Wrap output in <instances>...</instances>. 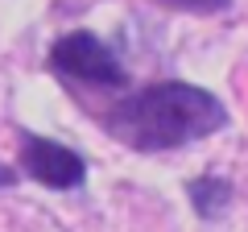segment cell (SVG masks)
Returning a JSON list of instances; mask_svg holds the SVG:
<instances>
[{
  "instance_id": "1",
  "label": "cell",
  "mask_w": 248,
  "mask_h": 232,
  "mask_svg": "<svg viewBox=\"0 0 248 232\" xmlns=\"http://www.w3.org/2000/svg\"><path fill=\"white\" fill-rule=\"evenodd\" d=\"M228 120L232 116L219 96L182 79L137 87L133 96H124L120 104H112L99 116L104 133L137 153H161V149L203 141V137L228 129Z\"/></svg>"
},
{
  "instance_id": "2",
  "label": "cell",
  "mask_w": 248,
  "mask_h": 232,
  "mask_svg": "<svg viewBox=\"0 0 248 232\" xmlns=\"http://www.w3.org/2000/svg\"><path fill=\"white\" fill-rule=\"evenodd\" d=\"M50 71L58 79H71V83H87V87H124L128 75H124L120 58L108 42H99L91 29H75V33H62L50 50Z\"/></svg>"
},
{
  "instance_id": "3",
  "label": "cell",
  "mask_w": 248,
  "mask_h": 232,
  "mask_svg": "<svg viewBox=\"0 0 248 232\" xmlns=\"http://www.w3.org/2000/svg\"><path fill=\"white\" fill-rule=\"evenodd\" d=\"M17 162H21V174H25V179L42 182V187H50V191H75V187L87 182V162H83V153L50 141V137L25 133L21 137Z\"/></svg>"
},
{
  "instance_id": "4",
  "label": "cell",
  "mask_w": 248,
  "mask_h": 232,
  "mask_svg": "<svg viewBox=\"0 0 248 232\" xmlns=\"http://www.w3.org/2000/svg\"><path fill=\"white\" fill-rule=\"evenodd\" d=\"M232 195H236L232 191V179H223V174H199V179L186 182V199H190L199 220H219L228 212Z\"/></svg>"
},
{
  "instance_id": "5",
  "label": "cell",
  "mask_w": 248,
  "mask_h": 232,
  "mask_svg": "<svg viewBox=\"0 0 248 232\" xmlns=\"http://www.w3.org/2000/svg\"><path fill=\"white\" fill-rule=\"evenodd\" d=\"M170 9H182V13H223L232 9V0H161Z\"/></svg>"
},
{
  "instance_id": "6",
  "label": "cell",
  "mask_w": 248,
  "mask_h": 232,
  "mask_svg": "<svg viewBox=\"0 0 248 232\" xmlns=\"http://www.w3.org/2000/svg\"><path fill=\"white\" fill-rule=\"evenodd\" d=\"M17 182H21V174H17L13 166H4V162H0V187H17Z\"/></svg>"
}]
</instances>
